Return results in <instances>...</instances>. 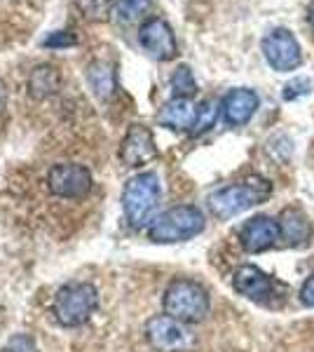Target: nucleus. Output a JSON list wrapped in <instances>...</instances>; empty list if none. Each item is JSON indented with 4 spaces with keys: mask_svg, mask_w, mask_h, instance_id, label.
<instances>
[{
    "mask_svg": "<svg viewBox=\"0 0 314 352\" xmlns=\"http://www.w3.org/2000/svg\"><path fill=\"white\" fill-rule=\"evenodd\" d=\"M307 21H310V26H312V31H314V0L310 5H307Z\"/></svg>",
    "mask_w": 314,
    "mask_h": 352,
    "instance_id": "obj_26",
    "label": "nucleus"
},
{
    "mask_svg": "<svg viewBox=\"0 0 314 352\" xmlns=\"http://www.w3.org/2000/svg\"><path fill=\"white\" fill-rule=\"evenodd\" d=\"M300 300L307 308H314V272L305 280V285L300 287Z\"/></svg>",
    "mask_w": 314,
    "mask_h": 352,
    "instance_id": "obj_25",
    "label": "nucleus"
},
{
    "mask_svg": "<svg viewBox=\"0 0 314 352\" xmlns=\"http://www.w3.org/2000/svg\"><path fill=\"white\" fill-rule=\"evenodd\" d=\"M0 352H38V345H36V340H33V336H28V333H14V336H10L5 340Z\"/></svg>",
    "mask_w": 314,
    "mask_h": 352,
    "instance_id": "obj_23",
    "label": "nucleus"
},
{
    "mask_svg": "<svg viewBox=\"0 0 314 352\" xmlns=\"http://www.w3.org/2000/svg\"><path fill=\"white\" fill-rule=\"evenodd\" d=\"M262 56L277 73H291L302 64V50L289 28H272L260 43Z\"/></svg>",
    "mask_w": 314,
    "mask_h": 352,
    "instance_id": "obj_8",
    "label": "nucleus"
},
{
    "mask_svg": "<svg viewBox=\"0 0 314 352\" xmlns=\"http://www.w3.org/2000/svg\"><path fill=\"white\" fill-rule=\"evenodd\" d=\"M153 0H117L113 12L122 24H129V21H136L139 16H144L150 8Z\"/></svg>",
    "mask_w": 314,
    "mask_h": 352,
    "instance_id": "obj_20",
    "label": "nucleus"
},
{
    "mask_svg": "<svg viewBox=\"0 0 314 352\" xmlns=\"http://www.w3.org/2000/svg\"><path fill=\"white\" fill-rule=\"evenodd\" d=\"M159 192L162 188H159V176L155 172L131 176L122 190V212L129 226L144 228L146 223H150L153 212L159 202Z\"/></svg>",
    "mask_w": 314,
    "mask_h": 352,
    "instance_id": "obj_4",
    "label": "nucleus"
},
{
    "mask_svg": "<svg viewBox=\"0 0 314 352\" xmlns=\"http://www.w3.org/2000/svg\"><path fill=\"white\" fill-rule=\"evenodd\" d=\"M3 109H5V87L0 82V113H3Z\"/></svg>",
    "mask_w": 314,
    "mask_h": 352,
    "instance_id": "obj_27",
    "label": "nucleus"
},
{
    "mask_svg": "<svg viewBox=\"0 0 314 352\" xmlns=\"http://www.w3.org/2000/svg\"><path fill=\"white\" fill-rule=\"evenodd\" d=\"M218 120V104L214 99H204L197 104V120H195V127H192L190 134H202L211 129Z\"/></svg>",
    "mask_w": 314,
    "mask_h": 352,
    "instance_id": "obj_21",
    "label": "nucleus"
},
{
    "mask_svg": "<svg viewBox=\"0 0 314 352\" xmlns=\"http://www.w3.org/2000/svg\"><path fill=\"white\" fill-rule=\"evenodd\" d=\"M117 157L124 167H144V164L153 162L157 157V146H155V136L146 124H131L124 134L122 144H120Z\"/></svg>",
    "mask_w": 314,
    "mask_h": 352,
    "instance_id": "obj_10",
    "label": "nucleus"
},
{
    "mask_svg": "<svg viewBox=\"0 0 314 352\" xmlns=\"http://www.w3.org/2000/svg\"><path fill=\"white\" fill-rule=\"evenodd\" d=\"M99 308V292L89 282H71L61 287L52 298V315L59 327L76 329L92 320Z\"/></svg>",
    "mask_w": 314,
    "mask_h": 352,
    "instance_id": "obj_2",
    "label": "nucleus"
},
{
    "mask_svg": "<svg viewBox=\"0 0 314 352\" xmlns=\"http://www.w3.org/2000/svg\"><path fill=\"white\" fill-rule=\"evenodd\" d=\"M270 184L262 179H249L244 184H232V186H225V188L216 190L214 195L209 197V209L216 219L221 221H227L237 214L247 212L254 204H260L270 195Z\"/></svg>",
    "mask_w": 314,
    "mask_h": 352,
    "instance_id": "obj_5",
    "label": "nucleus"
},
{
    "mask_svg": "<svg viewBox=\"0 0 314 352\" xmlns=\"http://www.w3.org/2000/svg\"><path fill=\"white\" fill-rule=\"evenodd\" d=\"M47 188L61 200H82L92 190V172L78 162H56L47 172Z\"/></svg>",
    "mask_w": 314,
    "mask_h": 352,
    "instance_id": "obj_7",
    "label": "nucleus"
},
{
    "mask_svg": "<svg viewBox=\"0 0 314 352\" xmlns=\"http://www.w3.org/2000/svg\"><path fill=\"white\" fill-rule=\"evenodd\" d=\"M279 240H282L279 221L265 217V214L249 219L247 223L242 226V230H239V242H242L244 252H249V254L267 252V249L275 247Z\"/></svg>",
    "mask_w": 314,
    "mask_h": 352,
    "instance_id": "obj_11",
    "label": "nucleus"
},
{
    "mask_svg": "<svg viewBox=\"0 0 314 352\" xmlns=\"http://www.w3.org/2000/svg\"><path fill=\"white\" fill-rule=\"evenodd\" d=\"M146 340L157 352H190L195 336L183 322L169 315H155L146 322Z\"/></svg>",
    "mask_w": 314,
    "mask_h": 352,
    "instance_id": "obj_6",
    "label": "nucleus"
},
{
    "mask_svg": "<svg viewBox=\"0 0 314 352\" xmlns=\"http://www.w3.org/2000/svg\"><path fill=\"white\" fill-rule=\"evenodd\" d=\"M76 10L89 21H106L113 12V0H73Z\"/></svg>",
    "mask_w": 314,
    "mask_h": 352,
    "instance_id": "obj_19",
    "label": "nucleus"
},
{
    "mask_svg": "<svg viewBox=\"0 0 314 352\" xmlns=\"http://www.w3.org/2000/svg\"><path fill=\"white\" fill-rule=\"evenodd\" d=\"M171 89L176 99H192L197 94V80L188 66H179L171 76Z\"/></svg>",
    "mask_w": 314,
    "mask_h": 352,
    "instance_id": "obj_18",
    "label": "nucleus"
},
{
    "mask_svg": "<svg viewBox=\"0 0 314 352\" xmlns=\"http://www.w3.org/2000/svg\"><path fill=\"white\" fill-rule=\"evenodd\" d=\"M61 87V73L54 66L43 64L36 66L28 76V92L33 99H45V96H52L59 92Z\"/></svg>",
    "mask_w": 314,
    "mask_h": 352,
    "instance_id": "obj_17",
    "label": "nucleus"
},
{
    "mask_svg": "<svg viewBox=\"0 0 314 352\" xmlns=\"http://www.w3.org/2000/svg\"><path fill=\"white\" fill-rule=\"evenodd\" d=\"M139 45L148 56L157 61H171L179 54V43L171 26L159 16H150L139 28Z\"/></svg>",
    "mask_w": 314,
    "mask_h": 352,
    "instance_id": "obj_9",
    "label": "nucleus"
},
{
    "mask_svg": "<svg viewBox=\"0 0 314 352\" xmlns=\"http://www.w3.org/2000/svg\"><path fill=\"white\" fill-rule=\"evenodd\" d=\"M279 230H282V240H287L291 247H305L312 240V223L305 217V212L295 207H287L279 214Z\"/></svg>",
    "mask_w": 314,
    "mask_h": 352,
    "instance_id": "obj_15",
    "label": "nucleus"
},
{
    "mask_svg": "<svg viewBox=\"0 0 314 352\" xmlns=\"http://www.w3.org/2000/svg\"><path fill=\"white\" fill-rule=\"evenodd\" d=\"M258 94L249 87H237L230 89L221 101V113H223V120H225L230 127H244L254 113L258 111Z\"/></svg>",
    "mask_w": 314,
    "mask_h": 352,
    "instance_id": "obj_12",
    "label": "nucleus"
},
{
    "mask_svg": "<svg viewBox=\"0 0 314 352\" xmlns=\"http://www.w3.org/2000/svg\"><path fill=\"white\" fill-rule=\"evenodd\" d=\"M232 285H235L237 294L251 300H260V303L275 292V280L256 265H239L235 270V277H232Z\"/></svg>",
    "mask_w": 314,
    "mask_h": 352,
    "instance_id": "obj_13",
    "label": "nucleus"
},
{
    "mask_svg": "<svg viewBox=\"0 0 314 352\" xmlns=\"http://www.w3.org/2000/svg\"><path fill=\"white\" fill-rule=\"evenodd\" d=\"M87 85L99 99H108L117 89V78L113 64H108L104 59H94L87 66Z\"/></svg>",
    "mask_w": 314,
    "mask_h": 352,
    "instance_id": "obj_16",
    "label": "nucleus"
},
{
    "mask_svg": "<svg viewBox=\"0 0 314 352\" xmlns=\"http://www.w3.org/2000/svg\"><path fill=\"white\" fill-rule=\"evenodd\" d=\"M80 41H78V36L73 31H52L47 38H43V47H47V50H71V47H76Z\"/></svg>",
    "mask_w": 314,
    "mask_h": 352,
    "instance_id": "obj_22",
    "label": "nucleus"
},
{
    "mask_svg": "<svg viewBox=\"0 0 314 352\" xmlns=\"http://www.w3.org/2000/svg\"><path fill=\"white\" fill-rule=\"evenodd\" d=\"M312 89V80L310 78H293L291 82L284 85V92L282 96L287 101H295V99H300V96H305L307 92Z\"/></svg>",
    "mask_w": 314,
    "mask_h": 352,
    "instance_id": "obj_24",
    "label": "nucleus"
},
{
    "mask_svg": "<svg viewBox=\"0 0 314 352\" xmlns=\"http://www.w3.org/2000/svg\"><path fill=\"white\" fill-rule=\"evenodd\" d=\"M204 226H207V221H204V214L197 207L181 204V207L167 209L164 214L153 219L150 226H148V237L159 244L186 242L199 235Z\"/></svg>",
    "mask_w": 314,
    "mask_h": 352,
    "instance_id": "obj_3",
    "label": "nucleus"
},
{
    "mask_svg": "<svg viewBox=\"0 0 314 352\" xmlns=\"http://www.w3.org/2000/svg\"><path fill=\"white\" fill-rule=\"evenodd\" d=\"M164 315L174 317V320L183 322V324H199L207 320L211 310V298L209 292L195 280H179L169 282V287L164 289Z\"/></svg>",
    "mask_w": 314,
    "mask_h": 352,
    "instance_id": "obj_1",
    "label": "nucleus"
},
{
    "mask_svg": "<svg viewBox=\"0 0 314 352\" xmlns=\"http://www.w3.org/2000/svg\"><path fill=\"white\" fill-rule=\"evenodd\" d=\"M197 120V106L190 99H171L157 113V122L174 132H192Z\"/></svg>",
    "mask_w": 314,
    "mask_h": 352,
    "instance_id": "obj_14",
    "label": "nucleus"
}]
</instances>
